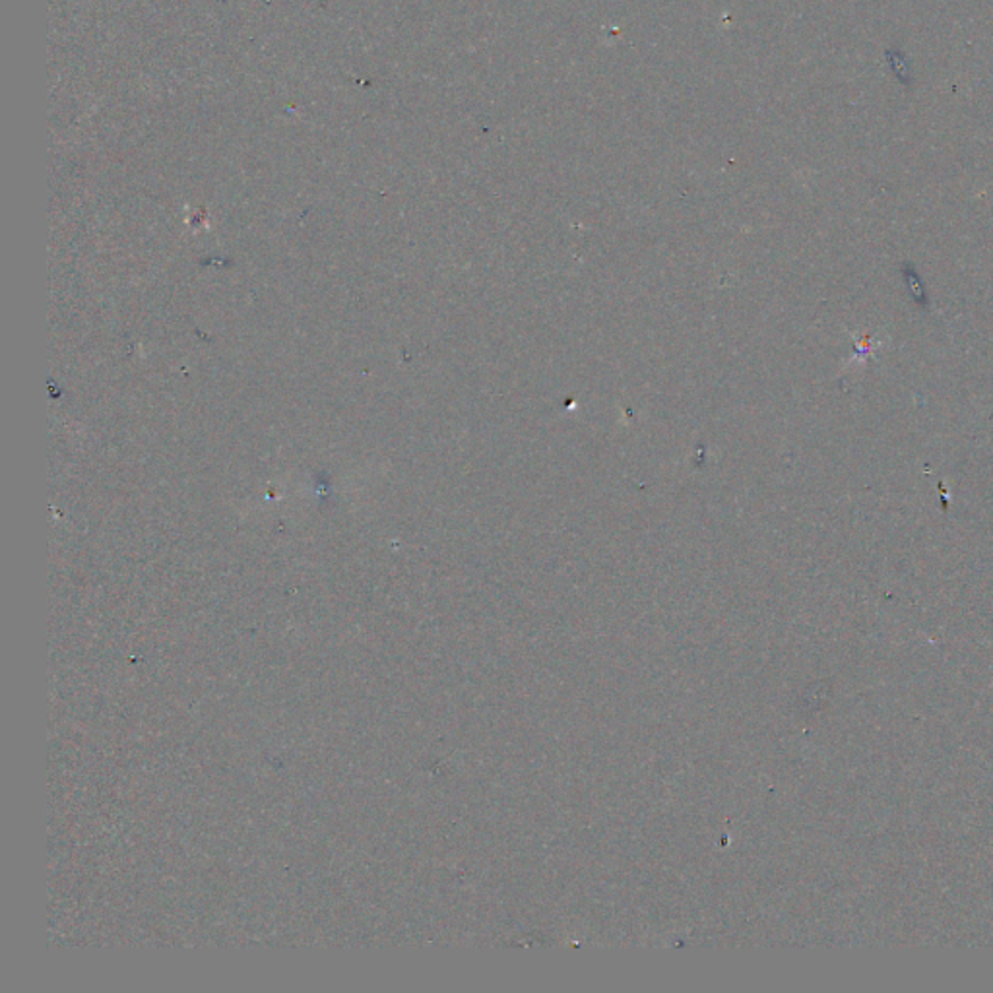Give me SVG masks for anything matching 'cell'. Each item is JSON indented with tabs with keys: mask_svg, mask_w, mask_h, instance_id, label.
<instances>
[{
	"mask_svg": "<svg viewBox=\"0 0 993 993\" xmlns=\"http://www.w3.org/2000/svg\"><path fill=\"white\" fill-rule=\"evenodd\" d=\"M852 336H854V334H852ZM854 340H856V352H854L852 359L848 361V365H846V367H852V365H854V363H858V361H867L873 353L877 352V350H881V348L885 346V340H883V338H877V336H873V334H864L862 338L854 336Z\"/></svg>",
	"mask_w": 993,
	"mask_h": 993,
	"instance_id": "1",
	"label": "cell"
}]
</instances>
